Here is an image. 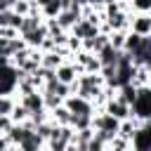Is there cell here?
Returning <instances> with one entry per match:
<instances>
[{
	"label": "cell",
	"instance_id": "cell-23",
	"mask_svg": "<svg viewBox=\"0 0 151 151\" xmlns=\"http://www.w3.org/2000/svg\"><path fill=\"white\" fill-rule=\"evenodd\" d=\"M12 125H14V123L9 120V116H0V137H5V134L9 132Z\"/></svg>",
	"mask_w": 151,
	"mask_h": 151
},
{
	"label": "cell",
	"instance_id": "cell-9",
	"mask_svg": "<svg viewBox=\"0 0 151 151\" xmlns=\"http://www.w3.org/2000/svg\"><path fill=\"white\" fill-rule=\"evenodd\" d=\"M28 113H35V111H42V94L35 90V92H28V94H21L17 99Z\"/></svg>",
	"mask_w": 151,
	"mask_h": 151
},
{
	"label": "cell",
	"instance_id": "cell-1",
	"mask_svg": "<svg viewBox=\"0 0 151 151\" xmlns=\"http://www.w3.org/2000/svg\"><path fill=\"white\" fill-rule=\"evenodd\" d=\"M130 111H132V118L149 120V116H151V90L149 87H137V97H134Z\"/></svg>",
	"mask_w": 151,
	"mask_h": 151
},
{
	"label": "cell",
	"instance_id": "cell-10",
	"mask_svg": "<svg viewBox=\"0 0 151 151\" xmlns=\"http://www.w3.org/2000/svg\"><path fill=\"white\" fill-rule=\"evenodd\" d=\"M78 19H80V14H78V12H73V9H64V12H59V14L54 17L57 26H59L61 31H66V33L73 28V24H76Z\"/></svg>",
	"mask_w": 151,
	"mask_h": 151
},
{
	"label": "cell",
	"instance_id": "cell-17",
	"mask_svg": "<svg viewBox=\"0 0 151 151\" xmlns=\"http://www.w3.org/2000/svg\"><path fill=\"white\" fill-rule=\"evenodd\" d=\"M28 116H31V113H28V111H26V109H24L19 101H17V104L12 106V111H9V120H12L14 125H19V123H26V120H28Z\"/></svg>",
	"mask_w": 151,
	"mask_h": 151
},
{
	"label": "cell",
	"instance_id": "cell-2",
	"mask_svg": "<svg viewBox=\"0 0 151 151\" xmlns=\"http://www.w3.org/2000/svg\"><path fill=\"white\" fill-rule=\"evenodd\" d=\"M127 31L139 38H151V14H130Z\"/></svg>",
	"mask_w": 151,
	"mask_h": 151
},
{
	"label": "cell",
	"instance_id": "cell-3",
	"mask_svg": "<svg viewBox=\"0 0 151 151\" xmlns=\"http://www.w3.org/2000/svg\"><path fill=\"white\" fill-rule=\"evenodd\" d=\"M118 125H120V120H116L113 116H109L104 111L92 113V130H99V132H106V134L116 137L118 134Z\"/></svg>",
	"mask_w": 151,
	"mask_h": 151
},
{
	"label": "cell",
	"instance_id": "cell-22",
	"mask_svg": "<svg viewBox=\"0 0 151 151\" xmlns=\"http://www.w3.org/2000/svg\"><path fill=\"white\" fill-rule=\"evenodd\" d=\"M85 151H106V146H104L99 139H94V134H92V139L85 144Z\"/></svg>",
	"mask_w": 151,
	"mask_h": 151
},
{
	"label": "cell",
	"instance_id": "cell-16",
	"mask_svg": "<svg viewBox=\"0 0 151 151\" xmlns=\"http://www.w3.org/2000/svg\"><path fill=\"white\" fill-rule=\"evenodd\" d=\"M130 14H151V0H127Z\"/></svg>",
	"mask_w": 151,
	"mask_h": 151
},
{
	"label": "cell",
	"instance_id": "cell-7",
	"mask_svg": "<svg viewBox=\"0 0 151 151\" xmlns=\"http://www.w3.org/2000/svg\"><path fill=\"white\" fill-rule=\"evenodd\" d=\"M97 33H99V26H94V24L87 21V19H78V21L73 24V28L68 31V35H73V38H78V40L94 38Z\"/></svg>",
	"mask_w": 151,
	"mask_h": 151
},
{
	"label": "cell",
	"instance_id": "cell-20",
	"mask_svg": "<svg viewBox=\"0 0 151 151\" xmlns=\"http://www.w3.org/2000/svg\"><path fill=\"white\" fill-rule=\"evenodd\" d=\"M31 9H33V5H31V2H26V0H17V2L12 5V12H14V14H19V17L31 14Z\"/></svg>",
	"mask_w": 151,
	"mask_h": 151
},
{
	"label": "cell",
	"instance_id": "cell-6",
	"mask_svg": "<svg viewBox=\"0 0 151 151\" xmlns=\"http://www.w3.org/2000/svg\"><path fill=\"white\" fill-rule=\"evenodd\" d=\"M80 73H83V71H80V66H76L71 59H68V61H64L59 68H54L57 80H59V83H64V85H73V83H76V78H78Z\"/></svg>",
	"mask_w": 151,
	"mask_h": 151
},
{
	"label": "cell",
	"instance_id": "cell-18",
	"mask_svg": "<svg viewBox=\"0 0 151 151\" xmlns=\"http://www.w3.org/2000/svg\"><path fill=\"white\" fill-rule=\"evenodd\" d=\"M68 125H71L76 132H78V130H87V127H92V116H71Z\"/></svg>",
	"mask_w": 151,
	"mask_h": 151
},
{
	"label": "cell",
	"instance_id": "cell-14",
	"mask_svg": "<svg viewBox=\"0 0 151 151\" xmlns=\"http://www.w3.org/2000/svg\"><path fill=\"white\" fill-rule=\"evenodd\" d=\"M19 149H21V151H42V149H45V142H42L35 132H31V134L19 144Z\"/></svg>",
	"mask_w": 151,
	"mask_h": 151
},
{
	"label": "cell",
	"instance_id": "cell-15",
	"mask_svg": "<svg viewBox=\"0 0 151 151\" xmlns=\"http://www.w3.org/2000/svg\"><path fill=\"white\" fill-rule=\"evenodd\" d=\"M59 12H61V2H59V0H47V2L40 7L42 19H54Z\"/></svg>",
	"mask_w": 151,
	"mask_h": 151
},
{
	"label": "cell",
	"instance_id": "cell-13",
	"mask_svg": "<svg viewBox=\"0 0 151 151\" xmlns=\"http://www.w3.org/2000/svg\"><path fill=\"white\" fill-rule=\"evenodd\" d=\"M47 118H50V123H54V125H68L71 113H68V111H66V106L61 104V106H57V109L47 111Z\"/></svg>",
	"mask_w": 151,
	"mask_h": 151
},
{
	"label": "cell",
	"instance_id": "cell-8",
	"mask_svg": "<svg viewBox=\"0 0 151 151\" xmlns=\"http://www.w3.org/2000/svg\"><path fill=\"white\" fill-rule=\"evenodd\" d=\"M130 144H132V151H149V149H151V125L139 127V130L132 134Z\"/></svg>",
	"mask_w": 151,
	"mask_h": 151
},
{
	"label": "cell",
	"instance_id": "cell-4",
	"mask_svg": "<svg viewBox=\"0 0 151 151\" xmlns=\"http://www.w3.org/2000/svg\"><path fill=\"white\" fill-rule=\"evenodd\" d=\"M64 106H66V111H68L71 116H92V113H94L92 104H90L87 99L78 97V94H68V97L64 99Z\"/></svg>",
	"mask_w": 151,
	"mask_h": 151
},
{
	"label": "cell",
	"instance_id": "cell-11",
	"mask_svg": "<svg viewBox=\"0 0 151 151\" xmlns=\"http://www.w3.org/2000/svg\"><path fill=\"white\" fill-rule=\"evenodd\" d=\"M118 50H113L111 45H104L94 57H97V61H99V66L104 68V66H116V61H118Z\"/></svg>",
	"mask_w": 151,
	"mask_h": 151
},
{
	"label": "cell",
	"instance_id": "cell-19",
	"mask_svg": "<svg viewBox=\"0 0 151 151\" xmlns=\"http://www.w3.org/2000/svg\"><path fill=\"white\" fill-rule=\"evenodd\" d=\"M130 149H132V144H130L127 139L118 137V134H116V137L106 144V151H130Z\"/></svg>",
	"mask_w": 151,
	"mask_h": 151
},
{
	"label": "cell",
	"instance_id": "cell-5",
	"mask_svg": "<svg viewBox=\"0 0 151 151\" xmlns=\"http://www.w3.org/2000/svg\"><path fill=\"white\" fill-rule=\"evenodd\" d=\"M101 111H104V113H109V116H113L116 120H127V118H132L130 106H127V104H123L118 97L106 99V104H104V109H101Z\"/></svg>",
	"mask_w": 151,
	"mask_h": 151
},
{
	"label": "cell",
	"instance_id": "cell-24",
	"mask_svg": "<svg viewBox=\"0 0 151 151\" xmlns=\"http://www.w3.org/2000/svg\"><path fill=\"white\" fill-rule=\"evenodd\" d=\"M66 151H85V149H80V146H76V144H68Z\"/></svg>",
	"mask_w": 151,
	"mask_h": 151
},
{
	"label": "cell",
	"instance_id": "cell-21",
	"mask_svg": "<svg viewBox=\"0 0 151 151\" xmlns=\"http://www.w3.org/2000/svg\"><path fill=\"white\" fill-rule=\"evenodd\" d=\"M14 104H17V97H12V94L0 97V116H9V111H12Z\"/></svg>",
	"mask_w": 151,
	"mask_h": 151
},
{
	"label": "cell",
	"instance_id": "cell-12",
	"mask_svg": "<svg viewBox=\"0 0 151 151\" xmlns=\"http://www.w3.org/2000/svg\"><path fill=\"white\" fill-rule=\"evenodd\" d=\"M64 61H66V59H64V57H59L54 50H52V52H42V54H40V66H42V68H52V71H54V68H59Z\"/></svg>",
	"mask_w": 151,
	"mask_h": 151
}]
</instances>
